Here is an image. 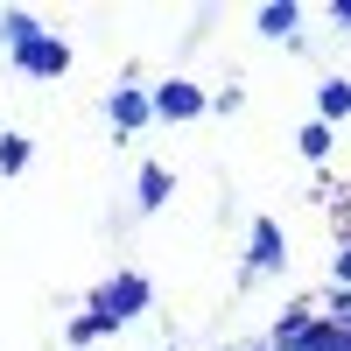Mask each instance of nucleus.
I'll return each instance as SVG.
<instances>
[{
	"mask_svg": "<svg viewBox=\"0 0 351 351\" xmlns=\"http://www.w3.org/2000/svg\"><path fill=\"white\" fill-rule=\"evenodd\" d=\"M106 127H112V141L148 134V127H155V99H148V84H112V92H106Z\"/></svg>",
	"mask_w": 351,
	"mask_h": 351,
	"instance_id": "5",
	"label": "nucleus"
},
{
	"mask_svg": "<svg viewBox=\"0 0 351 351\" xmlns=\"http://www.w3.org/2000/svg\"><path fill=\"white\" fill-rule=\"evenodd\" d=\"M295 155L324 169V162L337 155V127H324V120H302V127H295Z\"/></svg>",
	"mask_w": 351,
	"mask_h": 351,
	"instance_id": "9",
	"label": "nucleus"
},
{
	"mask_svg": "<svg viewBox=\"0 0 351 351\" xmlns=\"http://www.w3.org/2000/svg\"><path fill=\"white\" fill-rule=\"evenodd\" d=\"M330 288H351V225L337 232V253H330Z\"/></svg>",
	"mask_w": 351,
	"mask_h": 351,
	"instance_id": "13",
	"label": "nucleus"
},
{
	"mask_svg": "<svg viewBox=\"0 0 351 351\" xmlns=\"http://www.w3.org/2000/svg\"><path fill=\"white\" fill-rule=\"evenodd\" d=\"M274 274H288V232H281V218H253L246 253H239V281L253 288V281H274Z\"/></svg>",
	"mask_w": 351,
	"mask_h": 351,
	"instance_id": "2",
	"label": "nucleus"
},
{
	"mask_svg": "<svg viewBox=\"0 0 351 351\" xmlns=\"http://www.w3.org/2000/svg\"><path fill=\"white\" fill-rule=\"evenodd\" d=\"M28 162H36V141H28V134H0V176H8V183H14Z\"/></svg>",
	"mask_w": 351,
	"mask_h": 351,
	"instance_id": "11",
	"label": "nucleus"
},
{
	"mask_svg": "<svg viewBox=\"0 0 351 351\" xmlns=\"http://www.w3.org/2000/svg\"><path fill=\"white\" fill-rule=\"evenodd\" d=\"M84 309H92L106 324V337H112V330H127V324H141V316L155 309V281L141 267H120V274H106L92 295H84Z\"/></svg>",
	"mask_w": 351,
	"mask_h": 351,
	"instance_id": "1",
	"label": "nucleus"
},
{
	"mask_svg": "<svg viewBox=\"0 0 351 351\" xmlns=\"http://www.w3.org/2000/svg\"><path fill=\"white\" fill-rule=\"evenodd\" d=\"M330 28H344V36H351V0H337V8H330Z\"/></svg>",
	"mask_w": 351,
	"mask_h": 351,
	"instance_id": "15",
	"label": "nucleus"
},
{
	"mask_svg": "<svg viewBox=\"0 0 351 351\" xmlns=\"http://www.w3.org/2000/svg\"><path fill=\"white\" fill-rule=\"evenodd\" d=\"M148 99H155V127H197L204 112H211V92H204L197 77H155Z\"/></svg>",
	"mask_w": 351,
	"mask_h": 351,
	"instance_id": "3",
	"label": "nucleus"
},
{
	"mask_svg": "<svg viewBox=\"0 0 351 351\" xmlns=\"http://www.w3.org/2000/svg\"><path fill=\"white\" fill-rule=\"evenodd\" d=\"M309 120H324V127H344L351 120V77H316V112H309Z\"/></svg>",
	"mask_w": 351,
	"mask_h": 351,
	"instance_id": "8",
	"label": "nucleus"
},
{
	"mask_svg": "<svg viewBox=\"0 0 351 351\" xmlns=\"http://www.w3.org/2000/svg\"><path fill=\"white\" fill-rule=\"evenodd\" d=\"M253 36L295 49V43H302V8H295V0H267V8H253Z\"/></svg>",
	"mask_w": 351,
	"mask_h": 351,
	"instance_id": "7",
	"label": "nucleus"
},
{
	"mask_svg": "<svg viewBox=\"0 0 351 351\" xmlns=\"http://www.w3.org/2000/svg\"><path fill=\"white\" fill-rule=\"evenodd\" d=\"M239 106H246V92H239V84H225V92H211V112H225V120H232Z\"/></svg>",
	"mask_w": 351,
	"mask_h": 351,
	"instance_id": "14",
	"label": "nucleus"
},
{
	"mask_svg": "<svg viewBox=\"0 0 351 351\" xmlns=\"http://www.w3.org/2000/svg\"><path fill=\"white\" fill-rule=\"evenodd\" d=\"M169 197H176V169H169V162H141V169H134V211L155 218Z\"/></svg>",
	"mask_w": 351,
	"mask_h": 351,
	"instance_id": "6",
	"label": "nucleus"
},
{
	"mask_svg": "<svg viewBox=\"0 0 351 351\" xmlns=\"http://www.w3.org/2000/svg\"><path fill=\"white\" fill-rule=\"evenodd\" d=\"M43 36V14H28V8H8V14H0V49H21V43H36Z\"/></svg>",
	"mask_w": 351,
	"mask_h": 351,
	"instance_id": "10",
	"label": "nucleus"
},
{
	"mask_svg": "<svg viewBox=\"0 0 351 351\" xmlns=\"http://www.w3.org/2000/svg\"><path fill=\"white\" fill-rule=\"evenodd\" d=\"M8 64H14L21 77H36V84H56V77H64V71L77 64V49H71L64 36H56V28H43V36H36V43H21V49L8 56Z\"/></svg>",
	"mask_w": 351,
	"mask_h": 351,
	"instance_id": "4",
	"label": "nucleus"
},
{
	"mask_svg": "<svg viewBox=\"0 0 351 351\" xmlns=\"http://www.w3.org/2000/svg\"><path fill=\"white\" fill-rule=\"evenodd\" d=\"M64 344H71V351H92V344H106V324H99L92 309H77V316H71V330H64Z\"/></svg>",
	"mask_w": 351,
	"mask_h": 351,
	"instance_id": "12",
	"label": "nucleus"
}]
</instances>
